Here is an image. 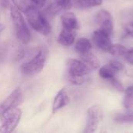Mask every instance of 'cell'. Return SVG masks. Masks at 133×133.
I'll list each match as a JSON object with an SVG mask.
<instances>
[{
    "label": "cell",
    "mask_w": 133,
    "mask_h": 133,
    "mask_svg": "<svg viewBox=\"0 0 133 133\" xmlns=\"http://www.w3.org/2000/svg\"><path fill=\"white\" fill-rule=\"evenodd\" d=\"M9 5V0H0V6L3 9H6Z\"/></svg>",
    "instance_id": "cell-29"
},
{
    "label": "cell",
    "mask_w": 133,
    "mask_h": 133,
    "mask_svg": "<svg viewBox=\"0 0 133 133\" xmlns=\"http://www.w3.org/2000/svg\"><path fill=\"white\" fill-rule=\"evenodd\" d=\"M30 26L35 31L47 36L51 31V26L46 16L37 7L30 5L24 12Z\"/></svg>",
    "instance_id": "cell-1"
},
{
    "label": "cell",
    "mask_w": 133,
    "mask_h": 133,
    "mask_svg": "<svg viewBox=\"0 0 133 133\" xmlns=\"http://www.w3.org/2000/svg\"><path fill=\"white\" fill-rule=\"evenodd\" d=\"M109 63L118 72L124 69V65L118 60H111Z\"/></svg>",
    "instance_id": "cell-24"
},
{
    "label": "cell",
    "mask_w": 133,
    "mask_h": 133,
    "mask_svg": "<svg viewBox=\"0 0 133 133\" xmlns=\"http://www.w3.org/2000/svg\"><path fill=\"white\" fill-rule=\"evenodd\" d=\"M28 1L31 3L32 5L38 9H41V8H43L49 0H28Z\"/></svg>",
    "instance_id": "cell-25"
},
{
    "label": "cell",
    "mask_w": 133,
    "mask_h": 133,
    "mask_svg": "<svg viewBox=\"0 0 133 133\" xmlns=\"http://www.w3.org/2000/svg\"><path fill=\"white\" fill-rule=\"evenodd\" d=\"M92 44L90 41L87 37H80L77 40L75 44V49L80 55L90 51Z\"/></svg>",
    "instance_id": "cell-14"
},
{
    "label": "cell",
    "mask_w": 133,
    "mask_h": 133,
    "mask_svg": "<svg viewBox=\"0 0 133 133\" xmlns=\"http://www.w3.org/2000/svg\"><path fill=\"white\" fill-rule=\"evenodd\" d=\"M48 57V49L46 46H42L28 62L21 66V71L26 75H34L39 73L47 62Z\"/></svg>",
    "instance_id": "cell-3"
},
{
    "label": "cell",
    "mask_w": 133,
    "mask_h": 133,
    "mask_svg": "<svg viewBox=\"0 0 133 133\" xmlns=\"http://www.w3.org/2000/svg\"><path fill=\"white\" fill-rule=\"evenodd\" d=\"M67 75L71 76H85L90 72L89 66L83 62L76 59L69 58L66 62Z\"/></svg>",
    "instance_id": "cell-6"
},
{
    "label": "cell",
    "mask_w": 133,
    "mask_h": 133,
    "mask_svg": "<svg viewBox=\"0 0 133 133\" xmlns=\"http://www.w3.org/2000/svg\"><path fill=\"white\" fill-rule=\"evenodd\" d=\"M125 30L128 35L133 37V22L128 23L125 26Z\"/></svg>",
    "instance_id": "cell-27"
},
{
    "label": "cell",
    "mask_w": 133,
    "mask_h": 133,
    "mask_svg": "<svg viewBox=\"0 0 133 133\" xmlns=\"http://www.w3.org/2000/svg\"><path fill=\"white\" fill-rule=\"evenodd\" d=\"M125 97L123 100V105L127 113L133 114V85L129 86L125 90Z\"/></svg>",
    "instance_id": "cell-15"
},
{
    "label": "cell",
    "mask_w": 133,
    "mask_h": 133,
    "mask_svg": "<svg viewBox=\"0 0 133 133\" xmlns=\"http://www.w3.org/2000/svg\"><path fill=\"white\" fill-rule=\"evenodd\" d=\"M128 51L127 48L125 46L119 44H111L110 48L108 49V52L110 53L112 55L115 56H124L126 51Z\"/></svg>",
    "instance_id": "cell-18"
},
{
    "label": "cell",
    "mask_w": 133,
    "mask_h": 133,
    "mask_svg": "<svg viewBox=\"0 0 133 133\" xmlns=\"http://www.w3.org/2000/svg\"><path fill=\"white\" fill-rule=\"evenodd\" d=\"M69 101L70 99L66 90L65 89L60 90L54 98L52 103V113L55 114L66 105H68Z\"/></svg>",
    "instance_id": "cell-10"
},
{
    "label": "cell",
    "mask_w": 133,
    "mask_h": 133,
    "mask_svg": "<svg viewBox=\"0 0 133 133\" xmlns=\"http://www.w3.org/2000/svg\"><path fill=\"white\" fill-rule=\"evenodd\" d=\"M110 81H111V85L114 87V88H115L118 91H119V92H124L125 91V89H124L122 83L118 79L113 77V78L110 79Z\"/></svg>",
    "instance_id": "cell-22"
},
{
    "label": "cell",
    "mask_w": 133,
    "mask_h": 133,
    "mask_svg": "<svg viewBox=\"0 0 133 133\" xmlns=\"http://www.w3.org/2000/svg\"><path fill=\"white\" fill-rule=\"evenodd\" d=\"M22 117V111L18 107L8 109L1 115L0 133L13 132L19 125Z\"/></svg>",
    "instance_id": "cell-4"
},
{
    "label": "cell",
    "mask_w": 133,
    "mask_h": 133,
    "mask_svg": "<svg viewBox=\"0 0 133 133\" xmlns=\"http://www.w3.org/2000/svg\"><path fill=\"white\" fill-rule=\"evenodd\" d=\"M11 1L13 2L14 6H16L19 10H20L23 12H25V11L30 5L27 3L26 0H11Z\"/></svg>",
    "instance_id": "cell-21"
},
{
    "label": "cell",
    "mask_w": 133,
    "mask_h": 133,
    "mask_svg": "<svg viewBox=\"0 0 133 133\" xmlns=\"http://www.w3.org/2000/svg\"><path fill=\"white\" fill-rule=\"evenodd\" d=\"M93 40L99 48L106 51H108L112 44L110 36L101 29H98L94 32Z\"/></svg>",
    "instance_id": "cell-9"
},
{
    "label": "cell",
    "mask_w": 133,
    "mask_h": 133,
    "mask_svg": "<svg viewBox=\"0 0 133 133\" xmlns=\"http://www.w3.org/2000/svg\"><path fill=\"white\" fill-rule=\"evenodd\" d=\"M124 57H125V61L128 63L133 65V48H130V49H128V51L125 54Z\"/></svg>",
    "instance_id": "cell-26"
},
{
    "label": "cell",
    "mask_w": 133,
    "mask_h": 133,
    "mask_svg": "<svg viewBox=\"0 0 133 133\" xmlns=\"http://www.w3.org/2000/svg\"><path fill=\"white\" fill-rule=\"evenodd\" d=\"M10 15L17 39L23 44H28L31 40V34L22 15V12L16 6L10 5Z\"/></svg>",
    "instance_id": "cell-2"
},
{
    "label": "cell",
    "mask_w": 133,
    "mask_h": 133,
    "mask_svg": "<svg viewBox=\"0 0 133 133\" xmlns=\"http://www.w3.org/2000/svg\"><path fill=\"white\" fill-rule=\"evenodd\" d=\"M76 37V33L74 30L63 28L58 37V42L63 46L69 47L74 44Z\"/></svg>",
    "instance_id": "cell-11"
},
{
    "label": "cell",
    "mask_w": 133,
    "mask_h": 133,
    "mask_svg": "<svg viewBox=\"0 0 133 133\" xmlns=\"http://www.w3.org/2000/svg\"><path fill=\"white\" fill-rule=\"evenodd\" d=\"M114 121L122 124H133V114H117L114 118Z\"/></svg>",
    "instance_id": "cell-19"
},
{
    "label": "cell",
    "mask_w": 133,
    "mask_h": 133,
    "mask_svg": "<svg viewBox=\"0 0 133 133\" xmlns=\"http://www.w3.org/2000/svg\"><path fill=\"white\" fill-rule=\"evenodd\" d=\"M117 72H118L110 65V63L99 68V75L101 78L104 79H110L115 77Z\"/></svg>",
    "instance_id": "cell-17"
},
{
    "label": "cell",
    "mask_w": 133,
    "mask_h": 133,
    "mask_svg": "<svg viewBox=\"0 0 133 133\" xmlns=\"http://www.w3.org/2000/svg\"><path fill=\"white\" fill-rule=\"evenodd\" d=\"M23 101V93L19 88L14 90L5 100L0 103V116L8 109L18 107Z\"/></svg>",
    "instance_id": "cell-7"
},
{
    "label": "cell",
    "mask_w": 133,
    "mask_h": 133,
    "mask_svg": "<svg viewBox=\"0 0 133 133\" xmlns=\"http://www.w3.org/2000/svg\"><path fill=\"white\" fill-rule=\"evenodd\" d=\"M6 48L5 47V45H1L0 46V62L2 60H3L5 58V55L6 54Z\"/></svg>",
    "instance_id": "cell-28"
},
{
    "label": "cell",
    "mask_w": 133,
    "mask_h": 133,
    "mask_svg": "<svg viewBox=\"0 0 133 133\" xmlns=\"http://www.w3.org/2000/svg\"><path fill=\"white\" fill-rule=\"evenodd\" d=\"M102 119L103 112L101 108L98 105H93L90 107L87 110V119L84 132L90 133L96 132Z\"/></svg>",
    "instance_id": "cell-5"
},
{
    "label": "cell",
    "mask_w": 133,
    "mask_h": 133,
    "mask_svg": "<svg viewBox=\"0 0 133 133\" xmlns=\"http://www.w3.org/2000/svg\"><path fill=\"white\" fill-rule=\"evenodd\" d=\"M97 22L100 25V29L109 36L113 34V19L108 11L104 9L99 11L97 14Z\"/></svg>",
    "instance_id": "cell-8"
},
{
    "label": "cell",
    "mask_w": 133,
    "mask_h": 133,
    "mask_svg": "<svg viewBox=\"0 0 133 133\" xmlns=\"http://www.w3.org/2000/svg\"><path fill=\"white\" fill-rule=\"evenodd\" d=\"M5 25L2 24V23H0V34L5 30Z\"/></svg>",
    "instance_id": "cell-30"
},
{
    "label": "cell",
    "mask_w": 133,
    "mask_h": 133,
    "mask_svg": "<svg viewBox=\"0 0 133 133\" xmlns=\"http://www.w3.org/2000/svg\"><path fill=\"white\" fill-rule=\"evenodd\" d=\"M62 10L65 9H69V0H54V2Z\"/></svg>",
    "instance_id": "cell-23"
},
{
    "label": "cell",
    "mask_w": 133,
    "mask_h": 133,
    "mask_svg": "<svg viewBox=\"0 0 133 133\" xmlns=\"http://www.w3.org/2000/svg\"><path fill=\"white\" fill-rule=\"evenodd\" d=\"M81 57H82V59L84 61V62L87 65H89L90 66H91L93 69H97L101 67L100 60L95 55H94L90 51L85 53L83 55H81Z\"/></svg>",
    "instance_id": "cell-16"
},
{
    "label": "cell",
    "mask_w": 133,
    "mask_h": 133,
    "mask_svg": "<svg viewBox=\"0 0 133 133\" xmlns=\"http://www.w3.org/2000/svg\"><path fill=\"white\" fill-rule=\"evenodd\" d=\"M62 24L64 28L69 30H77L79 28V24L76 16L72 12H65L61 16Z\"/></svg>",
    "instance_id": "cell-12"
},
{
    "label": "cell",
    "mask_w": 133,
    "mask_h": 133,
    "mask_svg": "<svg viewBox=\"0 0 133 133\" xmlns=\"http://www.w3.org/2000/svg\"><path fill=\"white\" fill-rule=\"evenodd\" d=\"M102 3L103 0H69L70 9H87L101 5Z\"/></svg>",
    "instance_id": "cell-13"
},
{
    "label": "cell",
    "mask_w": 133,
    "mask_h": 133,
    "mask_svg": "<svg viewBox=\"0 0 133 133\" xmlns=\"http://www.w3.org/2000/svg\"><path fill=\"white\" fill-rule=\"evenodd\" d=\"M67 79L69 83H71L73 85H76V86L83 85L86 82V78L82 76L67 75Z\"/></svg>",
    "instance_id": "cell-20"
}]
</instances>
